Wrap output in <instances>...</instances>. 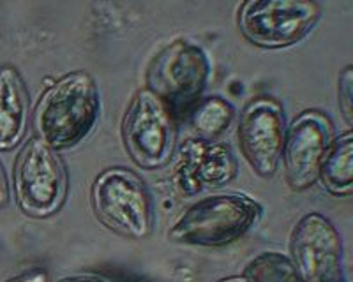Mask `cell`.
<instances>
[{
	"mask_svg": "<svg viewBox=\"0 0 353 282\" xmlns=\"http://www.w3.org/2000/svg\"><path fill=\"white\" fill-rule=\"evenodd\" d=\"M90 205L101 224L132 242L152 235L156 210L150 191L140 175L124 166L101 171L90 187Z\"/></svg>",
	"mask_w": 353,
	"mask_h": 282,
	"instance_id": "obj_3",
	"label": "cell"
},
{
	"mask_svg": "<svg viewBox=\"0 0 353 282\" xmlns=\"http://www.w3.org/2000/svg\"><path fill=\"white\" fill-rule=\"evenodd\" d=\"M55 282H117V281L112 277V275L105 274V272L83 270V272H74V274L64 275V277H61Z\"/></svg>",
	"mask_w": 353,
	"mask_h": 282,
	"instance_id": "obj_17",
	"label": "cell"
},
{
	"mask_svg": "<svg viewBox=\"0 0 353 282\" xmlns=\"http://www.w3.org/2000/svg\"><path fill=\"white\" fill-rule=\"evenodd\" d=\"M185 118L193 129L194 140L221 141L237 118V109L225 97L209 96L201 97Z\"/></svg>",
	"mask_w": 353,
	"mask_h": 282,
	"instance_id": "obj_14",
	"label": "cell"
},
{
	"mask_svg": "<svg viewBox=\"0 0 353 282\" xmlns=\"http://www.w3.org/2000/svg\"><path fill=\"white\" fill-rule=\"evenodd\" d=\"M6 282H52V279H50L48 270L43 266H30L9 277Z\"/></svg>",
	"mask_w": 353,
	"mask_h": 282,
	"instance_id": "obj_18",
	"label": "cell"
},
{
	"mask_svg": "<svg viewBox=\"0 0 353 282\" xmlns=\"http://www.w3.org/2000/svg\"><path fill=\"white\" fill-rule=\"evenodd\" d=\"M134 282H156V281H145V279H140V281H134Z\"/></svg>",
	"mask_w": 353,
	"mask_h": 282,
	"instance_id": "obj_21",
	"label": "cell"
},
{
	"mask_svg": "<svg viewBox=\"0 0 353 282\" xmlns=\"http://www.w3.org/2000/svg\"><path fill=\"white\" fill-rule=\"evenodd\" d=\"M99 117L101 96L96 80L83 69H77L53 81L41 94L30 125L34 136L62 152L87 140Z\"/></svg>",
	"mask_w": 353,
	"mask_h": 282,
	"instance_id": "obj_1",
	"label": "cell"
},
{
	"mask_svg": "<svg viewBox=\"0 0 353 282\" xmlns=\"http://www.w3.org/2000/svg\"><path fill=\"white\" fill-rule=\"evenodd\" d=\"M212 76L207 50L189 39H176L157 52L145 73V89L152 92L173 118L188 117Z\"/></svg>",
	"mask_w": 353,
	"mask_h": 282,
	"instance_id": "obj_4",
	"label": "cell"
},
{
	"mask_svg": "<svg viewBox=\"0 0 353 282\" xmlns=\"http://www.w3.org/2000/svg\"><path fill=\"white\" fill-rule=\"evenodd\" d=\"M288 256L301 282H346L343 237L321 212H307L295 222Z\"/></svg>",
	"mask_w": 353,
	"mask_h": 282,
	"instance_id": "obj_8",
	"label": "cell"
},
{
	"mask_svg": "<svg viewBox=\"0 0 353 282\" xmlns=\"http://www.w3.org/2000/svg\"><path fill=\"white\" fill-rule=\"evenodd\" d=\"M217 282H249L248 279H244L242 275H230V277H223Z\"/></svg>",
	"mask_w": 353,
	"mask_h": 282,
	"instance_id": "obj_20",
	"label": "cell"
},
{
	"mask_svg": "<svg viewBox=\"0 0 353 282\" xmlns=\"http://www.w3.org/2000/svg\"><path fill=\"white\" fill-rule=\"evenodd\" d=\"M242 277L249 282H301L288 254L261 250L244 265Z\"/></svg>",
	"mask_w": 353,
	"mask_h": 282,
	"instance_id": "obj_15",
	"label": "cell"
},
{
	"mask_svg": "<svg viewBox=\"0 0 353 282\" xmlns=\"http://www.w3.org/2000/svg\"><path fill=\"white\" fill-rule=\"evenodd\" d=\"M321 12L313 0H249L239 8L237 27L258 48H290L313 34Z\"/></svg>",
	"mask_w": 353,
	"mask_h": 282,
	"instance_id": "obj_6",
	"label": "cell"
},
{
	"mask_svg": "<svg viewBox=\"0 0 353 282\" xmlns=\"http://www.w3.org/2000/svg\"><path fill=\"white\" fill-rule=\"evenodd\" d=\"M337 105L346 125L353 124V65H346L337 78Z\"/></svg>",
	"mask_w": 353,
	"mask_h": 282,
	"instance_id": "obj_16",
	"label": "cell"
},
{
	"mask_svg": "<svg viewBox=\"0 0 353 282\" xmlns=\"http://www.w3.org/2000/svg\"><path fill=\"white\" fill-rule=\"evenodd\" d=\"M69 177L61 152L37 136L25 140L12 166L11 197L30 219H48L61 212L68 199Z\"/></svg>",
	"mask_w": 353,
	"mask_h": 282,
	"instance_id": "obj_5",
	"label": "cell"
},
{
	"mask_svg": "<svg viewBox=\"0 0 353 282\" xmlns=\"http://www.w3.org/2000/svg\"><path fill=\"white\" fill-rule=\"evenodd\" d=\"M323 189L336 197H350L353 193V134L345 131L330 141L318 175Z\"/></svg>",
	"mask_w": 353,
	"mask_h": 282,
	"instance_id": "obj_13",
	"label": "cell"
},
{
	"mask_svg": "<svg viewBox=\"0 0 353 282\" xmlns=\"http://www.w3.org/2000/svg\"><path fill=\"white\" fill-rule=\"evenodd\" d=\"M285 108L269 96L253 97L239 113L237 138L249 168L260 178L269 180L281 166L286 138Z\"/></svg>",
	"mask_w": 353,
	"mask_h": 282,
	"instance_id": "obj_9",
	"label": "cell"
},
{
	"mask_svg": "<svg viewBox=\"0 0 353 282\" xmlns=\"http://www.w3.org/2000/svg\"><path fill=\"white\" fill-rule=\"evenodd\" d=\"M30 118V94L20 69L12 64H0V153L23 145Z\"/></svg>",
	"mask_w": 353,
	"mask_h": 282,
	"instance_id": "obj_12",
	"label": "cell"
},
{
	"mask_svg": "<svg viewBox=\"0 0 353 282\" xmlns=\"http://www.w3.org/2000/svg\"><path fill=\"white\" fill-rule=\"evenodd\" d=\"M263 205L242 193L200 197L173 219L168 240L176 246L219 249L239 242L260 224Z\"/></svg>",
	"mask_w": 353,
	"mask_h": 282,
	"instance_id": "obj_2",
	"label": "cell"
},
{
	"mask_svg": "<svg viewBox=\"0 0 353 282\" xmlns=\"http://www.w3.org/2000/svg\"><path fill=\"white\" fill-rule=\"evenodd\" d=\"M332 140V122L316 109L302 111L288 125L281 162L290 189L302 193L316 186L321 162Z\"/></svg>",
	"mask_w": 353,
	"mask_h": 282,
	"instance_id": "obj_10",
	"label": "cell"
},
{
	"mask_svg": "<svg viewBox=\"0 0 353 282\" xmlns=\"http://www.w3.org/2000/svg\"><path fill=\"white\" fill-rule=\"evenodd\" d=\"M121 136L132 164L143 171L163 169L173 161L176 149L175 118L145 87L132 96L125 109Z\"/></svg>",
	"mask_w": 353,
	"mask_h": 282,
	"instance_id": "obj_7",
	"label": "cell"
},
{
	"mask_svg": "<svg viewBox=\"0 0 353 282\" xmlns=\"http://www.w3.org/2000/svg\"><path fill=\"white\" fill-rule=\"evenodd\" d=\"M11 202V184L4 171V166L0 164V210H4Z\"/></svg>",
	"mask_w": 353,
	"mask_h": 282,
	"instance_id": "obj_19",
	"label": "cell"
},
{
	"mask_svg": "<svg viewBox=\"0 0 353 282\" xmlns=\"http://www.w3.org/2000/svg\"><path fill=\"white\" fill-rule=\"evenodd\" d=\"M239 175V162L223 141H184L173 171V186L182 196H194L201 189H219Z\"/></svg>",
	"mask_w": 353,
	"mask_h": 282,
	"instance_id": "obj_11",
	"label": "cell"
}]
</instances>
